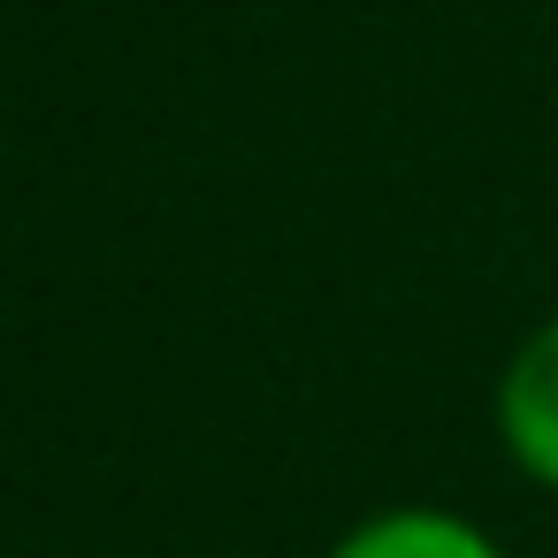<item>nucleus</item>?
Returning <instances> with one entry per match:
<instances>
[{
    "label": "nucleus",
    "instance_id": "obj_2",
    "mask_svg": "<svg viewBox=\"0 0 558 558\" xmlns=\"http://www.w3.org/2000/svg\"><path fill=\"white\" fill-rule=\"evenodd\" d=\"M329 558H512V543L459 505H375L329 543Z\"/></svg>",
    "mask_w": 558,
    "mask_h": 558
},
{
    "label": "nucleus",
    "instance_id": "obj_1",
    "mask_svg": "<svg viewBox=\"0 0 558 558\" xmlns=\"http://www.w3.org/2000/svg\"><path fill=\"white\" fill-rule=\"evenodd\" d=\"M489 428H497V451L505 466L558 497V314H543L497 367V390H489Z\"/></svg>",
    "mask_w": 558,
    "mask_h": 558
}]
</instances>
